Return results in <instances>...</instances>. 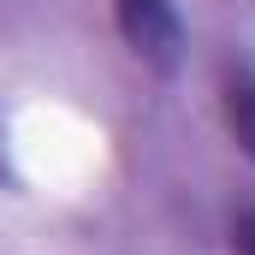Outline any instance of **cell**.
<instances>
[{
    "mask_svg": "<svg viewBox=\"0 0 255 255\" xmlns=\"http://www.w3.org/2000/svg\"><path fill=\"white\" fill-rule=\"evenodd\" d=\"M238 255H255V208L238 220Z\"/></svg>",
    "mask_w": 255,
    "mask_h": 255,
    "instance_id": "obj_3",
    "label": "cell"
},
{
    "mask_svg": "<svg viewBox=\"0 0 255 255\" xmlns=\"http://www.w3.org/2000/svg\"><path fill=\"white\" fill-rule=\"evenodd\" d=\"M119 6V30H125L130 54L160 71L178 65V48H184V24L172 12V0H113Z\"/></svg>",
    "mask_w": 255,
    "mask_h": 255,
    "instance_id": "obj_1",
    "label": "cell"
},
{
    "mask_svg": "<svg viewBox=\"0 0 255 255\" xmlns=\"http://www.w3.org/2000/svg\"><path fill=\"white\" fill-rule=\"evenodd\" d=\"M226 119H232V136L244 142V154H255V83L226 89Z\"/></svg>",
    "mask_w": 255,
    "mask_h": 255,
    "instance_id": "obj_2",
    "label": "cell"
}]
</instances>
